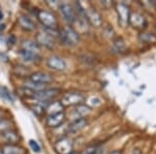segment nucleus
<instances>
[{
	"label": "nucleus",
	"mask_w": 156,
	"mask_h": 154,
	"mask_svg": "<svg viewBox=\"0 0 156 154\" xmlns=\"http://www.w3.org/2000/svg\"><path fill=\"white\" fill-rule=\"evenodd\" d=\"M47 3H48L51 7H55V6H58L59 7V5H60V3H59L58 1H52V2L51 1H47Z\"/></svg>",
	"instance_id": "obj_28"
},
{
	"label": "nucleus",
	"mask_w": 156,
	"mask_h": 154,
	"mask_svg": "<svg viewBox=\"0 0 156 154\" xmlns=\"http://www.w3.org/2000/svg\"><path fill=\"white\" fill-rule=\"evenodd\" d=\"M45 112L48 113L49 116L50 115H54V113H62V109H64V106L60 103V101H53V102H50L46 107H45Z\"/></svg>",
	"instance_id": "obj_17"
},
{
	"label": "nucleus",
	"mask_w": 156,
	"mask_h": 154,
	"mask_svg": "<svg viewBox=\"0 0 156 154\" xmlns=\"http://www.w3.org/2000/svg\"><path fill=\"white\" fill-rule=\"evenodd\" d=\"M102 103L101 99H99V98L97 97H90V99H87V104L90 105V106H99L100 104Z\"/></svg>",
	"instance_id": "obj_24"
},
{
	"label": "nucleus",
	"mask_w": 156,
	"mask_h": 154,
	"mask_svg": "<svg viewBox=\"0 0 156 154\" xmlns=\"http://www.w3.org/2000/svg\"><path fill=\"white\" fill-rule=\"evenodd\" d=\"M83 101H84V96L82 95L81 93L71 92V93H67V94L62 97L60 103L62 104V106H65V105H67V106L68 105H69V106H71V105L77 106V105L82 104Z\"/></svg>",
	"instance_id": "obj_4"
},
{
	"label": "nucleus",
	"mask_w": 156,
	"mask_h": 154,
	"mask_svg": "<svg viewBox=\"0 0 156 154\" xmlns=\"http://www.w3.org/2000/svg\"><path fill=\"white\" fill-rule=\"evenodd\" d=\"M54 149L58 154H70L73 152V142L70 138L64 136L54 144Z\"/></svg>",
	"instance_id": "obj_3"
},
{
	"label": "nucleus",
	"mask_w": 156,
	"mask_h": 154,
	"mask_svg": "<svg viewBox=\"0 0 156 154\" xmlns=\"http://www.w3.org/2000/svg\"><path fill=\"white\" fill-rule=\"evenodd\" d=\"M0 120H2V113L0 112Z\"/></svg>",
	"instance_id": "obj_31"
},
{
	"label": "nucleus",
	"mask_w": 156,
	"mask_h": 154,
	"mask_svg": "<svg viewBox=\"0 0 156 154\" xmlns=\"http://www.w3.org/2000/svg\"><path fill=\"white\" fill-rule=\"evenodd\" d=\"M70 154H78V153H75V152H72V153H70Z\"/></svg>",
	"instance_id": "obj_32"
},
{
	"label": "nucleus",
	"mask_w": 156,
	"mask_h": 154,
	"mask_svg": "<svg viewBox=\"0 0 156 154\" xmlns=\"http://www.w3.org/2000/svg\"><path fill=\"white\" fill-rule=\"evenodd\" d=\"M29 146H30V148L32 149V151H34V152H40V151H41V147H40V145L37 144V141L30 140L29 141Z\"/></svg>",
	"instance_id": "obj_25"
},
{
	"label": "nucleus",
	"mask_w": 156,
	"mask_h": 154,
	"mask_svg": "<svg viewBox=\"0 0 156 154\" xmlns=\"http://www.w3.org/2000/svg\"><path fill=\"white\" fill-rule=\"evenodd\" d=\"M29 81L31 82H36V83H40V84H49L53 81V77L51 76L48 73L45 72H37L34 73L29 76Z\"/></svg>",
	"instance_id": "obj_10"
},
{
	"label": "nucleus",
	"mask_w": 156,
	"mask_h": 154,
	"mask_svg": "<svg viewBox=\"0 0 156 154\" xmlns=\"http://www.w3.org/2000/svg\"><path fill=\"white\" fill-rule=\"evenodd\" d=\"M65 113L64 112L62 113H54V115H50L48 116V118H47V125L49 126V127L51 128H56L60 126L64 123L65 121Z\"/></svg>",
	"instance_id": "obj_12"
},
{
	"label": "nucleus",
	"mask_w": 156,
	"mask_h": 154,
	"mask_svg": "<svg viewBox=\"0 0 156 154\" xmlns=\"http://www.w3.org/2000/svg\"><path fill=\"white\" fill-rule=\"evenodd\" d=\"M3 154H24V150L16 145H5L2 148Z\"/></svg>",
	"instance_id": "obj_20"
},
{
	"label": "nucleus",
	"mask_w": 156,
	"mask_h": 154,
	"mask_svg": "<svg viewBox=\"0 0 156 154\" xmlns=\"http://www.w3.org/2000/svg\"><path fill=\"white\" fill-rule=\"evenodd\" d=\"M31 108H32V112L36 113L37 116H41L43 113H45V107L43 106L42 104H40V103H37V104L31 106Z\"/></svg>",
	"instance_id": "obj_23"
},
{
	"label": "nucleus",
	"mask_w": 156,
	"mask_h": 154,
	"mask_svg": "<svg viewBox=\"0 0 156 154\" xmlns=\"http://www.w3.org/2000/svg\"><path fill=\"white\" fill-rule=\"evenodd\" d=\"M2 138L6 143H9V145H14V143H17L19 141V135L15 131L7 130L5 132L2 133Z\"/></svg>",
	"instance_id": "obj_19"
},
{
	"label": "nucleus",
	"mask_w": 156,
	"mask_h": 154,
	"mask_svg": "<svg viewBox=\"0 0 156 154\" xmlns=\"http://www.w3.org/2000/svg\"><path fill=\"white\" fill-rule=\"evenodd\" d=\"M37 17L45 28H56L57 20L52 13L47 11H37Z\"/></svg>",
	"instance_id": "obj_2"
},
{
	"label": "nucleus",
	"mask_w": 156,
	"mask_h": 154,
	"mask_svg": "<svg viewBox=\"0 0 156 154\" xmlns=\"http://www.w3.org/2000/svg\"><path fill=\"white\" fill-rule=\"evenodd\" d=\"M36 42L39 46H43L49 48V49H52L55 45V40L53 37H51L49 34H47L46 31H42L39 32L36 37Z\"/></svg>",
	"instance_id": "obj_7"
},
{
	"label": "nucleus",
	"mask_w": 156,
	"mask_h": 154,
	"mask_svg": "<svg viewBox=\"0 0 156 154\" xmlns=\"http://www.w3.org/2000/svg\"><path fill=\"white\" fill-rule=\"evenodd\" d=\"M58 36L60 41L64 43L65 45L75 46L79 42V34L71 26H65L62 29H60L58 31Z\"/></svg>",
	"instance_id": "obj_1"
},
{
	"label": "nucleus",
	"mask_w": 156,
	"mask_h": 154,
	"mask_svg": "<svg viewBox=\"0 0 156 154\" xmlns=\"http://www.w3.org/2000/svg\"><path fill=\"white\" fill-rule=\"evenodd\" d=\"M109 154H121L120 151H112V152H110Z\"/></svg>",
	"instance_id": "obj_29"
},
{
	"label": "nucleus",
	"mask_w": 156,
	"mask_h": 154,
	"mask_svg": "<svg viewBox=\"0 0 156 154\" xmlns=\"http://www.w3.org/2000/svg\"><path fill=\"white\" fill-rule=\"evenodd\" d=\"M84 18L89 23L94 25L95 27H100L102 25V17L95 9H84Z\"/></svg>",
	"instance_id": "obj_6"
},
{
	"label": "nucleus",
	"mask_w": 156,
	"mask_h": 154,
	"mask_svg": "<svg viewBox=\"0 0 156 154\" xmlns=\"http://www.w3.org/2000/svg\"><path fill=\"white\" fill-rule=\"evenodd\" d=\"M22 50L29 52H34V53H37L40 52V46L37 44L36 41H30V40H25L22 43Z\"/></svg>",
	"instance_id": "obj_18"
},
{
	"label": "nucleus",
	"mask_w": 156,
	"mask_h": 154,
	"mask_svg": "<svg viewBox=\"0 0 156 154\" xmlns=\"http://www.w3.org/2000/svg\"><path fill=\"white\" fill-rule=\"evenodd\" d=\"M58 94H59V89H45V90L39 91V92H36L34 94V96L37 100L40 101V102L44 101V102H46V103H49L50 100L55 98Z\"/></svg>",
	"instance_id": "obj_5"
},
{
	"label": "nucleus",
	"mask_w": 156,
	"mask_h": 154,
	"mask_svg": "<svg viewBox=\"0 0 156 154\" xmlns=\"http://www.w3.org/2000/svg\"><path fill=\"white\" fill-rule=\"evenodd\" d=\"M0 154H3V153H2V152H0Z\"/></svg>",
	"instance_id": "obj_33"
},
{
	"label": "nucleus",
	"mask_w": 156,
	"mask_h": 154,
	"mask_svg": "<svg viewBox=\"0 0 156 154\" xmlns=\"http://www.w3.org/2000/svg\"><path fill=\"white\" fill-rule=\"evenodd\" d=\"M129 23L131 24L133 27L140 28V27H143L145 25L146 20L140 14H138V13H133V14H130Z\"/></svg>",
	"instance_id": "obj_16"
},
{
	"label": "nucleus",
	"mask_w": 156,
	"mask_h": 154,
	"mask_svg": "<svg viewBox=\"0 0 156 154\" xmlns=\"http://www.w3.org/2000/svg\"><path fill=\"white\" fill-rule=\"evenodd\" d=\"M1 96H3L4 98H6V99H9V100H12L11 93H9L5 88H1Z\"/></svg>",
	"instance_id": "obj_26"
},
{
	"label": "nucleus",
	"mask_w": 156,
	"mask_h": 154,
	"mask_svg": "<svg viewBox=\"0 0 156 154\" xmlns=\"http://www.w3.org/2000/svg\"><path fill=\"white\" fill-rule=\"evenodd\" d=\"M20 54H21L22 59L26 62H36L40 59V54L37 53H34V52H29V51H25V50H22L20 51Z\"/></svg>",
	"instance_id": "obj_21"
},
{
	"label": "nucleus",
	"mask_w": 156,
	"mask_h": 154,
	"mask_svg": "<svg viewBox=\"0 0 156 154\" xmlns=\"http://www.w3.org/2000/svg\"><path fill=\"white\" fill-rule=\"evenodd\" d=\"M11 121L4 120V119L0 120V133H3L7 130H11Z\"/></svg>",
	"instance_id": "obj_22"
},
{
	"label": "nucleus",
	"mask_w": 156,
	"mask_h": 154,
	"mask_svg": "<svg viewBox=\"0 0 156 154\" xmlns=\"http://www.w3.org/2000/svg\"><path fill=\"white\" fill-rule=\"evenodd\" d=\"M90 113V106H87V105H85V104H80V105H77V106L73 109L72 117L75 118V120L83 119L87 117Z\"/></svg>",
	"instance_id": "obj_14"
},
{
	"label": "nucleus",
	"mask_w": 156,
	"mask_h": 154,
	"mask_svg": "<svg viewBox=\"0 0 156 154\" xmlns=\"http://www.w3.org/2000/svg\"><path fill=\"white\" fill-rule=\"evenodd\" d=\"M59 9L64 18L67 20L69 23H74L77 19V15L73 6L69 3H60Z\"/></svg>",
	"instance_id": "obj_8"
},
{
	"label": "nucleus",
	"mask_w": 156,
	"mask_h": 154,
	"mask_svg": "<svg viewBox=\"0 0 156 154\" xmlns=\"http://www.w3.org/2000/svg\"><path fill=\"white\" fill-rule=\"evenodd\" d=\"M18 22L19 25L21 26V28L26 30V31H32V30L36 28V25H34V21L30 18H28L27 16H24V15L19 17Z\"/></svg>",
	"instance_id": "obj_15"
},
{
	"label": "nucleus",
	"mask_w": 156,
	"mask_h": 154,
	"mask_svg": "<svg viewBox=\"0 0 156 154\" xmlns=\"http://www.w3.org/2000/svg\"><path fill=\"white\" fill-rule=\"evenodd\" d=\"M98 153V149L96 147H90L87 148L82 154H97Z\"/></svg>",
	"instance_id": "obj_27"
},
{
	"label": "nucleus",
	"mask_w": 156,
	"mask_h": 154,
	"mask_svg": "<svg viewBox=\"0 0 156 154\" xmlns=\"http://www.w3.org/2000/svg\"><path fill=\"white\" fill-rule=\"evenodd\" d=\"M87 120L85 118L83 119H78V120H74L73 122L68 126L67 131L68 133H76L79 132L80 130H82L85 126L87 125Z\"/></svg>",
	"instance_id": "obj_13"
},
{
	"label": "nucleus",
	"mask_w": 156,
	"mask_h": 154,
	"mask_svg": "<svg viewBox=\"0 0 156 154\" xmlns=\"http://www.w3.org/2000/svg\"><path fill=\"white\" fill-rule=\"evenodd\" d=\"M117 13L119 17L120 23L124 26L127 23H129V17H130V9L126 4L119 3L117 5Z\"/></svg>",
	"instance_id": "obj_11"
},
{
	"label": "nucleus",
	"mask_w": 156,
	"mask_h": 154,
	"mask_svg": "<svg viewBox=\"0 0 156 154\" xmlns=\"http://www.w3.org/2000/svg\"><path fill=\"white\" fill-rule=\"evenodd\" d=\"M2 17H3V14H2V13H1V12H0V20H1V19H2Z\"/></svg>",
	"instance_id": "obj_30"
},
{
	"label": "nucleus",
	"mask_w": 156,
	"mask_h": 154,
	"mask_svg": "<svg viewBox=\"0 0 156 154\" xmlns=\"http://www.w3.org/2000/svg\"><path fill=\"white\" fill-rule=\"evenodd\" d=\"M0 30H1V27H0Z\"/></svg>",
	"instance_id": "obj_34"
},
{
	"label": "nucleus",
	"mask_w": 156,
	"mask_h": 154,
	"mask_svg": "<svg viewBox=\"0 0 156 154\" xmlns=\"http://www.w3.org/2000/svg\"><path fill=\"white\" fill-rule=\"evenodd\" d=\"M47 66L53 71H64L67 68V64L65 59H62L60 56H57V55L50 56L47 59Z\"/></svg>",
	"instance_id": "obj_9"
}]
</instances>
